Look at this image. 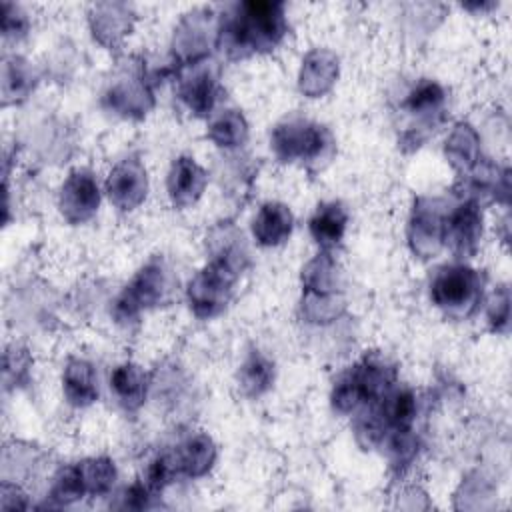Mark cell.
I'll use <instances>...</instances> for the list:
<instances>
[{"instance_id":"6da1fadb","label":"cell","mask_w":512,"mask_h":512,"mask_svg":"<svg viewBox=\"0 0 512 512\" xmlns=\"http://www.w3.org/2000/svg\"><path fill=\"white\" fill-rule=\"evenodd\" d=\"M286 34L282 2L250 0L236 4L218 28V46L232 58L272 50Z\"/></svg>"},{"instance_id":"7a4b0ae2","label":"cell","mask_w":512,"mask_h":512,"mask_svg":"<svg viewBox=\"0 0 512 512\" xmlns=\"http://www.w3.org/2000/svg\"><path fill=\"white\" fill-rule=\"evenodd\" d=\"M272 150L280 162L320 166L332 158L334 138L326 126L304 118H288L272 130Z\"/></svg>"},{"instance_id":"3957f363","label":"cell","mask_w":512,"mask_h":512,"mask_svg":"<svg viewBox=\"0 0 512 512\" xmlns=\"http://www.w3.org/2000/svg\"><path fill=\"white\" fill-rule=\"evenodd\" d=\"M392 384L394 368L382 358L366 356L338 378L332 388V406L342 414L354 412L362 404L378 402Z\"/></svg>"},{"instance_id":"277c9868","label":"cell","mask_w":512,"mask_h":512,"mask_svg":"<svg viewBox=\"0 0 512 512\" xmlns=\"http://www.w3.org/2000/svg\"><path fill=\"white\" fill-rule=\"evenodd\" d=\"M430 298L450 318H466L482 298V278L464 264L444 266L432 278Z\"/></svg>"},{"instance_id":"5b68a950","label":"cell","mask_w":512,"mask_h":512,"mask_svg":"<svg viewBox=\"0 0 512 512\" xmlns=\"http://www.w3.org/2000/svg\"><path fill=\"white\" fill-rule=\"evenodd\" d=\"M240 268L226 260L214 258L188 282V302L198 318H214L220 314L230 296L232 286L238 278Z\"/></svg>"},{"instance_id":"8992f818","label":"cell","mask_w":512,"mask_h":512,"mask_svg":"<svg viewBox=\"0 0 512 512\" xmlns=\"http://www.w3.org/2000/svg\"><path fill=\"white\" fill-rule=\"evenodd\" d=\"M168 276L162 260L154 258L146 266L138 270V274L132 278V282L120 292L116 304H114V316L120 322H130L138 318L142 310H148L166 294Z\"/></svg>"},{"instance_id":"52a82bcc","label":"cell","mask_w":512,"mask_h":512,"mask_svg":"<svg viewBox=\"0 0 512 512\" xmlns=\"http://www.w3.org/2000/svg\"><path fill=\"white\" fill-rule=\"evenodd\" d=\"M304 314L312 322H328L336 316V264L328 254H318L302 270Z\"/></svg>"},{"instance_id":"ba28073f","label":"cell","mask_w":512,"mask_h":512,"mask_svg":"<svg viewBox=\"0 0 512 512\" xmlns=\"http://www.w3.org/2000/svg\"><path fill=\"white\" fill-rule=\"evenodd\" d=\"M482 236V212L476 200H466L452 212L444 214L442 244H446L458 256H470L476 252Z\"/></svg>"},{"instance_id":"9c48e42d","label":"cell","mask_w":512,"mask_h":512,"mask_svg":"<svg viewBox=\"0 0 512 512\" xmlns=\"http://www.w3.org/2000/svg\"><path fill=\"white\" fill-rule=\"evenodd\" d=\"M100 206V188L92 172L74 170L60 190V212L70 224L90 220Z\"/></svg>"},{"instance_id":"30bf717a","label":"cell","mask_w":512,"mask_h":512,"mask_svg":"<svg viewBox=\"0 0 512 512\" xmlns=\"http://www.w3.org/2000/svg\"><path fill=\"white\" fill-rule=\"evenodd\" d=\"M444 212L440 210L438 200L418 198L408 226V242L414 254L428 258L436 254L442 244Z\"/></svg>"},{"instance_id":"8fae6325","label":"cell","mask_w":512,"mask_h":512,"mask_svg":"<svg viewBox=\"0 0 512 512\" xmlns=\"http://www.w3.org/2000/svg\"><path fill=\"white\" fill-rule=\"evenodd\" d=\"M148 190L146 168L138 158L118 162L106 178V194L120 210H132L142 204Z\"/></svg>"},{"instance_id":"7c38bea8","label":"cell","mask_w":512,"mask_h":512,"mask_svg":"<svg viewBox=\"0 0 512 512\" xmlns=\"http://www.w3.org/2000/svg\"><path fill=\"white\" fill-rule=\"evenodd\" d=\"M206 172L194 162V158L180 156L172 162L168 172V196L174 206L186 208L194 204L206 188Z\"/></svg>"},{"instance_id":"4fadbf2b","label":"cell","mask_w":512,"mask_h":512,"mask_svg":"<svg viewBox=\"0 0 512 512\" xmlns=\"http://www.w3.org/2000/svg\"><path fill=\"white\" fill-rule=\"evenodd\" d=\"M294 228V216L282 202H266L252 220V234L260 246H278L286 242Z\"/></svg>"},{"instance_id":"5bb4252c","label":"cell","mask_w":512,"mask_h":512,"mask_svg":"<svg viewBox=\"0 0 512 512\" xmlns=\"http://www.w3.org/2000/svg\"><path fill=\"white\" fill-rule=\"evenodd\" d=\"M178 94L196 116H206L218 100L220 86L208 68H196L190 74L180 76Z\"/></svg>"},{"instance_id":"9a60e30c","label":"cell","mask_w":512,"mask_h":512,"mask_svg":"<svg viewBox=\"0 0 512 512\" xmlns=\"http://www.w3.org/2000/svg\"><path fill=\"white\" fill-rule=\"evenodd\" d=\"M110 390L124 410H138L148 394V376L138 364H118L110 372Z\"/></svg>"},{"instance_id":"2e32d148","label":"cell","mask_w":512,"mask_h":512,"mask_svg":"<svg viewBox=\"0 0 512 512\" xmlns=\"http://www.w3.org/2000/svg\"><path fill=\"white\" fill-rule=\"evenodd\" d=\"M338 76V58L328 50H312L300 70V90L308 96H320L330 90Z\"/></svg>"},{"instance_id":"e0dca14e","label":"cell","mask_w":512,"mask_h":512,"mask_svg":"<svg viewBox=\"0 0 512 512\" xmlns=\"http://www.w3.org/2000/svg\"><path fill=\"white\" fill-rule=\"evenodd\" d=\"M62 386H64V396L68 404L74 408H86L98 398V384H96V374L90 362L72 358L68 360L64 374H62Z\"/></svg>"},{"instance_id":"ac0fdd59","label":"cell","mask_w":512,"mask_h":512,"mask_svg":"<svg viewBox=\"0 0 512 512\" xmlns=\"http://www.w3.org/2000/svg\"><path fill=\"white\" fill-rule=\"evenodd\" d=\"M346 224H348V214L344 206L340 202H326L316 208V212L308 222V228L314 242L320 248L330 250L342 242Z\"/></svg>"},{"instance_id":"d6986e66","label":"cell","mask_w":512,"mask_h":512,"mask_svg":"<svg viewBox=\"0 0 512 512\" xmlns=\"http://www.w3.org/2000/svg\"><path fill=\"white\" fill-rule=\"evenodd\" d=\"M174 456L182 476L198 478L212 468L216 460V446L208 434H194L174 450Z\"/></svg>"},{"instance_id":"ffe728a7","label":"cell","mask_w":512,"mask_h":512,"mask_svg":"<svg viewBox=\"0 0 512 512\" xmlns=\"http://www.w3.org/2000/svg\"><path fill=\"white\" fill-rule=\"evenodd\" d=\"M274 382V364L262 352L254 350L240 368V388L246 396L264 394Z\"/></svg>"},{"instance_id":"44dd1931","label":"cell","mask_w":512,"mask_h":512,"mask_svg":"<svg viewBox=\"0 0 512 512\" xmlns=\"http://www.w3.org/2000/svg\"><path fill=\"white\" fill-rule=\"evenodd\" d=\"M86 494L102 496L106 494L116 480V466L110 458H86L76 462Z\"/></svg>"},{"instance_id":"7402d4cb","label":"cell","mask_w":512,"mask_h":512,"mask_svg":"<svg viewBox=\"0 0 512 512\" xmlns=\"http://www.w3.org/2000/svg\"><path fill=\"white\" fill-rule=\"evenodd\" d=\"M208 136L218 146L234 148L246 140L248 124L238 110H224L218 118L212 120L208 128Z\"/></svg>"},{"instance_id":"603a6c76","label":"cell","mask_w":512,"mask_h":512,"mask_svg":"<svg viewBox=\"0 0 512 512\" xmlns=\"http://www.w3.org/2000/svg\"><path fill=\"white\" fill-rule=\"evenodd\" d=\"M476 132L468 124H458L446 140V156L458 170H468L476 162Z\"/></svg>"},{"instance_id":"cb8c5ba5","label":"cell","mask_w":512,"mask_h":512,"mask_svg":"<svg viewBox=\"0 0 512 512\" xmlns=\"http://www.w3.org/2000/svg\"><path fill=\"white\" fill-rule=\"evenodd\" d=\"M442 104H444L442 86L434 80H422L408 94V98L404 102V108L412 116H426V114H436L442 108Z\"/></svg>"},{"instance_id":"d4e9b609","label":"cell","mask_w":512,"mask_h":512,"mask_svg":"<svg viewBox=\"0 0 512 512\" xmlns=\"http://www.w3.org/2000/svg\"><path fill=\"white\" fill-rule=\"evenodd\" d=\"M84 496H86V490H84L78 466L70 464V466L62 468L54 478L50 498L56 504H72V502H78Z\"/></svg>"},{"instance_id":"484cf974","label":"cell","mask_w":512,"mask_h":512,"mask_svg":"<svg viewBox=\"0 0 512 512\" xmlns=\"http://www.w3.org/2000/svg\"><path fill=\"white\" fill-rule=\"evenodd\" d=\"M178 476H182V474H180L174 452H164V454H158L150 462L144 482L156 494V492H162L168 484H172Z\"/></svg>"},{"instance_id":"4316f807","label":"cell","mask_w":512,"mask_h":512,"mask_svg":"<svg viewBox=\"0 0 512 512\" xmlns=\"http://www.w3.org/2000/svg\"><path fill=\"white\" fill-rule=\"evenodd\" d=\"M32 72L28 70L26 62L20 58H12L4 62V100L8 102L10 96L24 98V94L32 86Z\"/></svg>"},{"instance_id":"83f0119b","label":"cell","mask_w":512,"mask_h":512,"mask_svg":"<svg viewBox=\"0 0 512 512\" xmlns=\"http://www.w3.org/2000/svg\"><path fill=\"white\" fill-rule=\"evenodd\" d=\"M104 10L106 12H102V8L98 6L96 8V14L92 16V30H94V34L102 40V42H106V36H112V40L116 38V36H122L124 32V28H126V12H122V14H112L114 12V6L112 4H104Z\"/></svg>"},{"instance_id":"f1b7e54d","label":"cell","mask_w":512,"mask_h":512,"mask_svg":"<svg viewBox=\"0 0 512 512\" xmlns=\"http://www.w3.org/2000/svg\"><path fill=\"white\" fill-rule=\"evenodd\" d=\"M508 308H510L508 290L502 288L494 294V300L490 302V308H488V320L492 324V330H496V332L506 330V326H508Z\"/></svg>"},{"instance_id":"f546056e","label":"cell","mask_w":512,"mask_h":512,"mask_svg":"<svg viewBox=\"0 0 512 512\" xmlns=\"http://www.w3.org/2000/svg\"><path fill=\"white\" fill-rule=\"evenodd\" d=\"M28 28V20L26 16L16 8V6H10V4H4L2 8V32L4 36H22Z\"/></svg>"},{"instance_id":"4dcf8cb0","label":"cell","mask_w":512,"mask_h":512,"mask_svg":"<svg viewBox=\"0 0 512 512\" xmlns=\"http://www.w3.org/2000/svg\"><path fill=\"white\" fill-rule=\"evenodd\" d=\"M154 492L146 486V482H134L132 486H128L124 492H122V504L120 508H146L148 506V498L152 496Z\"/></svg>"}]
</instances>
